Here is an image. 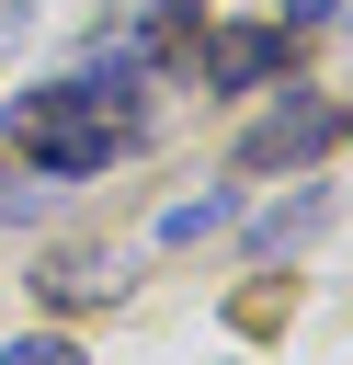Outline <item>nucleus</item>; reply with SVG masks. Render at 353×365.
I'll list each match as a JSON object with an SVG mask.
<instances>
[{
	"label": "nucleus",
	"instance_id": "obj_10",
	"mask_svg": "<svg viewBox=\"0 0 353 365\" xmlns=\"http://www.w3.org/2000/svg\"><path fill=\"white\" fill-rule=\"evenodd\" d=\"M11 34H23V0H0V46H11Z\"/></svg>",
	"mask_w": 353,
	"mask_h": 365
},
{
	"label": "nucleus",
	"instance_id": "obj_2",
	"mask_svg": "<svg viewBox=\"0 0 353 365\" xmlns=\"http://www.w3.org/2000/svg\"><path fill=\"white\" fill-rule=\"evenodd\" d=\"M330 137H342V114H330L319 91H285L262 125H239V148H228V160H239V171H296V160H319Z\"/></svg>",
	"mask_w": 353,
	"mask_h": 365
},
{
	"label": "nucleus",
	"instance_id": "obj_8",
	"mask_svg": "<svg viewBox=\"0 0 353 365\" xmlns=\"http://www.w3.org/2000/svg\"><path fill=\"white\" fill-rule=\"evenodd\" d=\"M0 365H80V342H57V331H34V342H11Z\"/></svg>",
	"mask_w": 353,
	"mask_h": 365
},
{
	"label": "nucleus",
	"instance_id": "obj_4",
	"mask_svg": "<svg viewBox=\"0 0 353 365\" xmlns=\"http://www.w3.org/2000/svg\"><path fill=\"white\" fill-rule=\"evenodd\" d=\"M285 57H296L285 23H228V34L205 46V80H216V91H251V80H285Z\"/></svg>",
	"mask_w": 353,
	"mask_h": 365
},
{
	"label": "nucleus",
	"instance_id": "obj_1",
	"mask_svg": "<svg viewBox=\"0 0 353 365\" xmlns=\"http://www.w3.org/2000/svg\"><path fill=\"white\" fill-rule=\"evenodd\" d=\"M11 148H23V160H46L57 182H68V171L125 160V148H137V80H125V57H91L80 80L23 91V103H11Z\"/></svg>",
	"mask_w": 353,
	"mask_h": 365
},
{
	"label": "nucleus",
	"instance_id": "obj_5",
	"mask_svg": "<svg viewBox=\"0 0 353 365\" xmlns=\"http://www.w3.org/2000/svg\"><path fill=\"white\" fill-rule=\"evenodd\" d=\"M319 217H330V194H319V182H307V194H296V205H273V217H262V228H251V262H285V251H307V240H319Z\"/></svg>",
	"mask_w": 353,
	"mask_h": 365
},
{
	"label": "nucleus",
	"instance_id": "obj_7",
	"mask_svg": "<svg viewBox=\"0 0 353 365\" xmlns=\"http://www.w3.org/2000/svg\"><path fill=\"white\" fill-rule=\"evenodd\" d=\"M319 23H353V0H285V34H319Z\"/></svg>",
	"mask_w": 353,
	"mask_h": 365
},
{
	"label": "nucleus",
	"instance_id": "obj_3",
	"mask_svg": "<svg viewBox=\"0 0 353 365\" xmlns=\"http://www.w3.org/2000/svg\"><path fill=\"white\" fill-rule=\"evenodd\" d=\"M125 274H137L125 240H68V251L34 262V297H46V308H102V297H125Z\"/></svg>",
	"mask_w": 353,
	"mask_h": 365
},
{
	"label": "nucleus",
	"instance_id": "obj_9",
	"mask_svg": "<svg viewBox=\"0 0 353 365\" xmlns=\"http://www.w3.org/2000/svg\"><path fill=\"white\" fill-rule=\"evenodd\" d=\"M34 205H46V194H34V171H0V217H11V228H23V217H34Z\"/></svg>",
	"mask_w": 353,
	"mask_h": 365
},
{
	"label": "nucleus",
	"instance_id": "obj_6",
	"mask_svg": "<svg viewBox=\"0 0 353 365\" xmlns=\"http://www.w3.org/2000/svg\"><path fill=\"white\" fill-rule=\"evenodd\" d=\"M216 217H228V194H205V205H182V217H159V240H205Z\"/></svg>",
	"mask_w": 353,
	"mask_h": 365
}]
</instances>
